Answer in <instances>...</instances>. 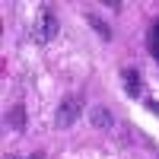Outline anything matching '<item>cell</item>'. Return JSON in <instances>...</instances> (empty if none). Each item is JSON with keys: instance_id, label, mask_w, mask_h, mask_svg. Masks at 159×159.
<instances>
[{"instance_id": "6da1fadb", "label": "cell", "mask_w": 159, "mask_h": 159, "mask_svg": "<svg viewBox=\"0 0 159 159\" xmlns=\"http://www.w3.org/2000/svg\"><path fill=\"white\" fill-rule=\"evenodd\" d=\"M57 29H61L57 16H54L48 7H42V10H38V16H35V25H32V38L45 45V42H51V38H57Z\"/></svg>"}, {"instance_id": "7a4b0ae2", "label": "cell", "mask_w": 159, "mask_h": 159, "mask_svg": "<svg viewBox=\"0 0 159 159\" xmlns=\"http://www.w3.org/2000/svg\"><path fill=\"white\" fill-rule=\"evenodd\" d=\"M80 111H83V102H80L76 96L64 99V102L57 105V118H54V124H57V127H70L76 118H80Z\"/></svg>"}, {"instance_id": "3957f363", "label": "cell", "mask_w": 159, "mask_h": 159, "mask_svg": "<svg viewBox=\"0 0 159 159\" xmlns=\"http://www.w3.org/2000/svg\"><path fill=\"white\" fill-rule=\"evenodd\" d=\"M121 80H124V92L130 99H140L143 96V76H140L137 67H124L121 70Z\"/></svg>"}, {"instance_id": "277c9868", "label": "cell", "mask_w": 159, "mask_h": 159, "mask_svg": "<svg viewBox=\"0 0 159 159\" xmlns=\"http://www.w3.org/2000/svg\"><path fill=\"white\" fill-rule=\"evenodd\" d=\"M89 118H92V124H96V127H102V130L115 127V118H111V111H108V108H102V105H99V108H92V111H89Z\"/></svg>"}, {"instance_id": "5b68a950", "label": "cell", "mask_w": 159, "mask_h": 159, "mask_svg": "<svg viewBox=\"0 0 159 159\" xmlns=\"http://www.w3.org/2000/svg\"><path fill=\"white\" fill-rule=\"evenodd\" d=\"M83 16H86V22L92 25V29L99 32V38H102V42H111V29H108V22H102V19L96 16V13H89V10L83 13Z\"/></svg>"}, {"instance_id": "8992f818", "label": "cell", "mask_w": 159, "mask_h": 159, "mask_svg": "<svg viewBox=\"0 0 159 159\" xmlns=\"http://www.w3.org/2000/svg\"><path fill=\"white\" fill-rule=\"evenodd\" d=\"M7 127H13V130L25 127V108H22V105H13V108L7 111Z\"/></svg>"}, {"instance_id": "52a82bcc", "label": "cell", "mask_w": 159, "mask_h": 159, "mask_svg": "<svg viewBox=\"0 0 159 159\" xmlns=\"http://www.w3.org/2000/svg\"><path fill=\"white\" fill-rule=\"evenodd\" d=\"M147 45H150V54L159 61V19L150 25V38H147Z\"/></svg>"}, {"instance_id": "ba28073f", "label": "cell", "mask_w": 159, "mask_h": 159, "mask_svg": "<svg viewBox=\"0 0 159 159\" xmlns=\"http://www.w3.org/2000/svg\"><path fill=\"white\" fill-rule=\"evenodd\" d=\"M7 159H25V156H7Z\"/></svg>"}, {"instance_id": "9c48e42d", "label": "cell", "mask_w": 159, "mask_h": 159, "mask_svg": "<svg viewBox=\"0 0 159 159\" xmlns=\"http://www.w3.org/2000/svg\"><path fill=\"white\" fill-rule=\"evenodd\" d=\"M29 159H42V156H29Z\"/></svg>"}]
</instances>
